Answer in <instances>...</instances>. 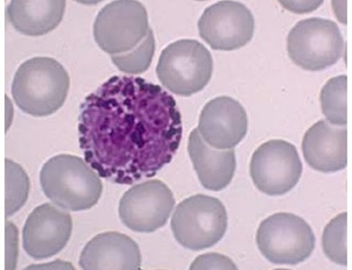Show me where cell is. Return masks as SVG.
Wrapping results in <instances>:
<instances>
[{
    "instance_id": "cell-1",
    "label": "cell",
    "mask_w": 352,
    "mask_h": 270,
    "mask_svg": "<svg viewBox=\"0 0 352 270\" xmlns=\"http://www.w3.org/2000/svg\"><path fill=\"white\" fill-rule=\"evenodd\" d=\"M85 159L110 182L131 185L156 175L180 146L174 97L143 78L114 76L90 94L78 118Z\"/></svg>"
},
{
    "instance_id": "cell-2",
    "label": "cell",
    "mask_w": 352,
    "mask_h": 270,
    "mask_svg": "<svg viewBox=\"0 0 352 270\" xmlns=\"http://www.w3.org/2000/svg\"><path fill=\"white\" fill-rule=\"evenodd\" d=\"M69 89L70 76L61 63L48 56H36L18 68L12 95L22 112L33 117H46L64 105Z\"/></svg>"
},
{
    "instance_id": "cell-3",
    "label": "cell",
    "mask_w": 352,
    "mask_h": 270,
    "mask_svg": "<svg viewBox=\"0 0 352 270\" xmlns=\"http://www.w3.org/2000/svg\"><path fill=\"white\" fill-rule=\"evenodd\" d=\"M40 183L55 205L71 211L92 209L103 188L99 175L83 159L68 154L53 156L44 163Z\"/></svg>"
},
{
    "instance_id": "cell-4",
    "label": "cell",
    "mask_w": 352,
    "mask_h": 270,
    "mask_svg": "<svg viewBox=\"0 0 352 270\" xmlns=\"http://www.w3.org/2000/svg\"><path fill=\"white\" fill-rule=\"evenodd\" d=\"M213 61L208 49L194 39H182L163 50L157 65V76L175 95L190 96L209 83Z\"/></svg>"
},
{
    "instance_id": "cell-5",
    "label": "cell",
    "mask_w": 352,
    "mask_h": 270,
    "mask_svg": "<svg viewBox=\"0 0 352 270\" xmlns=\"http://www.w3.org/2000/svg\"><path fill=\"white\" fill-rule=\"evenodd\" d=\"M171 229L182 247L192 251L207 249L225 236L228 213L224 204L217 198L196 194L176 207Z\"/></svg>"
},
{
    "instance_id": "cell-6",
    "label": "cell",
    "mask_w": 352,
    "mask_h": 270,
    "mask_svg": "<svg viewBox=\"0 0 352 270\" xmlns=\"http://www.w3.org/2000/svg\"><path fill=\"white\" fill-rule=\"evenodd\" d=\"M256 243L264 258L273 264L296 265L309 258L316 238L309 225L291 213H278L263 220Z\"/></svg>"
},
{
    "instance_id": "cell-7",
    "label": "cell",
    "mask_w": 352,
    "mask_h": 270,
    "mask_svg": "<svg viewBox=\"0 0 352 270\" xmlns=\"http://www.w3.org/2000/svg\"><path fill=\"white\" fill-rule=\"evenodd\" d=\"M344 41L338 24L322 18L300 21L287 37V52L294 64L307 71L331 67L342 58Z\"/></svg>"
},
{
    "instance_id": "cell-8",
    "label": "cell",
    "mask_w": 352,
    "mask_h": 270,
    "mask_svg": "<svg viewBox=\"0 0 352 270\" xmlns=\"http://www.w3.org/2000/svg\"><path fill=\"white\" fill-rule=\"evenodd\" d=\"M150 30L148 15L142 3L115 1L97 14L94 37L103 52L115 56L136 48Z\"/></svg>"
},
{
    "instance_id": "cell-9",
    "label": "cell",
    "mask_w": 352,
    "mask_h": 270,
    "mask_svg": "<svg viewBox=\"0 0 352 270\" xmlns=\"http://www.w3.org/2000/svg\"><path fill=\"white\" fill-rule=\"evenodd\" d=\"M302 171L296 147L284 140L266 141L251 158L250 176L254 186L270 196H283L296 187Z\"/></svg>"
},
{
    "instance_id": "cell-10",
    "label": "cell",
    "mask_w": 352,
    "mask_h": 270,
    "mask_svg": "<svg viewBox=\"0 0 352 270\" xmlns=\"http://www.w3.org/2000/svg\"><path fill=\"white\" fill-rule=\"evenodd\" d=\"M174 194L164 182L151 180L132 187L119 202V218L130 230L142 233L163 227L173 209Z\"/></svg>"
},
{
    "instance_id": "cell-11",
    "label": "cell",
    "mask_w": 352,
    "mask_h": 270,
    "mask_svg": "<svg viewBox=\"0 0 352 270\" xmlns=\"http://www.w3.org/2000/svg\"><path fill=\"white\" fill-rule=\"evenodd\" d=\"M198 30L201 39L210 48L235 51L252 39L254 15L242 3L220 1L204 10L198 21Z\"/></svg>"
},
{
    "instance_id": "cell-12",
    "label": "cell",
    "mask_w": 352,
    "mask_h": 270,
    "mask_svg": "<svg viewBox=\"0 0 352 270\" xmlns=\"http://www.w3.org/2000/svg\"><path fill=\"white\" fill-rule=\"evenodd\" d=\"M72 219L60 207L44 203L34 209L25 222L22 241L31 258H50L61 252L72 236Z\"/></svg>"
},
{
    "instance_id": "cell-13",
    "label": "cell",
    "mask_w": 352,
    "mask_h": 270,
    "mask_svg": "<svg viewBox=\"0 0 352 270\" xmlns=\"http://www.w3.org/2000/svg\"><path fill=\"white\" fill-rule=\"evenodd\" d=\"M198 132L208 145L232 149L246 136L248 116L243 106L230 96L210 100L201 112Z\"/></svg>"
},
{
    "instance_id": "cell-14",
    "label": "cell",
    "mask_w": 352,
    "mask_h": 270,
    "mask_svg": "<svg viewBox=\"0 0 352 270\" xmlns=\"http://www.w3.org/2000/svg\"><path fill=\"white\" fill-rule=\"evenodd\" d=\"M304 158L311 168L330 174L347 166L346 125H334L320 121L305 134L302 141Z\"/></svg>"
},
{
    "instance_id": "cell-15",
    "label": "cell",
    "mask_w": 352,
    "mask_h": 270,
    "mask_svg": "<svg viewBox=\"0 0 352 270\" xmlns=\"http://www.w3.org/2000/svg\"><path fill=\"white\" fill-rule=\"evenodd\" d=\"M141 263L137 243L116 231L96 235L85 246L80 257L83 269H140Z\"/></svg>"
},
{
    "instance_id": "cell-16",
    "label": "cell",
    "mask_w": 352,
    "mask_h": 270,
    "mask_svg": "<svg viewBox=\"0 0 352 270\" xmlns=\"http://www.w3.org/2000/svg\"><path fill=\"white\" fill-rule=\"evenodd\" d=\"M188 152L201 185L210 191H221L228 187L236 171L234 149H217L201 137L197 128L191 132Z\"/></svg>"
},
{
    "instance_id": "cell-17",
    "label": "cell",
    "mask_w": 352,
    "mask_h": 270,
    "mask_svg": "<svg viewBox=\"0 0 352 270\" xmlns=\"http://www.w3.org/2000/svg\"><path fill=\"white\" fill-rule=\"evenodd\" d=\"M65 6V1H12L8 8L9 23L26 36H43L60 24Z\"/></svg>"
},
{
    "instance_id": "cell-18",
    "label": "cell",
    "mask_w": 352,
    "mask_h": 270,
    "mask_svg": "<svg viewBox=\"0 0 352 270\" xmlns=\"http://www.w3.org/2000/svg\"><path fill=\"white\" fill-rule=\"evenodd\" d=\"M320 106L330 124H347V76L332 78L320 92Z\"/></svg>"
},
{
    "instance_id": "cell-19",
    "label": "cell",
    "mask_w": 352,
    "mask_h": 270,
    "mask_svg": "<svg viewBox=\"0 0 352 270\" xmlns=\"http://www.w3.org/2000/svg\"><path fill=\"white\" fill-rule=\"evenodd\" d=\"M6 218H10L26 203L30 194V178L18 163L6 160Z\"/></svg>"
},
{
    "instance_id": "cell-20",
    "label": "cell",
    "mask_w": 352,
    "mask_h": 270,
    "mask_svg": "<svg viewBox=\"0 0 352 270\" xmlns=\"http://www.w3.org/2000/svg\"><path fill=\"white\" fill-rule=\"evenodd\" d=\"M155 39L152 28L136 48L122 54L111 56V61L122 73L135 75L144 73L152 64Z\"/></svg>"
},
{
    "instance_id": "cell-21",
    "label": "cell",
    "mask_w": 352,
    "mask_h": 270,
    "mask_svg": "<svg viewBox=\"0 0 352 270\" xmlns=\"http://www.w3.org/2000/svg\"><path fill=\"white\" fill-rule=\"evenodd\" d=\"M347 213L336 216L322 234V248L326 256L336 264L347 265Z\"/></svg>"
},
{
    "instance_id": "cell-22",
    "label": "cell",
    "mask_w": 352,
    "mask_h": 270,
    "mask_svg": "<svg viewBox=\"0 0 352 270\" xmlns=\"http://www.w3.org/2000/svg\"><path fill=\"white\" fill-rule=\"evenodd\" d=\"M191 269H237V267L232 263L228 257L223 256L218 253L203 254L194 260L193 264L190 266Z\"/></svg>"
}]
</instances>
